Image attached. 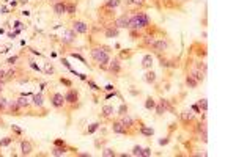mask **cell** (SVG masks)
Wrapping results in <instances>:
<instances>
[{
  "mask_svg": "<svg viewBox=\"0 0 236 157\" xmlns=\"http://www.w3.org/2000/svg\"><path fill=\"white\" fill-rule=\"evenodd\" d=\"M148 24H150V17L145 14V13H137V14H132V16H131L129 29H132V30H140V29L148 27Z\"/></svg>",
  "mask_w": 236,
  "mask_h": 157,
  "instance_id": "obj_1",
  "label": "cell"
},
{
  "mask_svg": "<svg viewBox=\"0 0 236 157\" xmlns=\"http://www.w3.org/2000/svg\"><path fill=\"white\" fill-rule=\"evenodd\" d=\"M92 57H93V60L96 61V63H99V65H107L110 61V57H109L107 50H102L101 47H95V49H92Z\"/></svg>",
  "mask_w": 236,
  "mask_h": 157,
  "instance_id": "obj_2",
  "label": "cell"
},
{
  "mask_svg": "<svg viewBox=\"0 0 236 157\" xmlns=\"http://www.w3.org/2000/svg\"><path fill=\"white\" fill-rule=\"evenodd\" d=\"M131 16H132V14H123V16L118 17V19H116V22H115L116 29H129Z\"/></svg>",
  "mask_w": 236,
  "mask_h": 157,
  "instance_id": "obj_3",
  "label": "cell"
},
{
  "mask_svg": "<svg viewBox=\"0 0 236 157\" xmlns=\"http://www.w3.org/2000/svg\"><path fill=\"white\" fill-rule=\"evenodd\" d=\"M51 101H52V105L57 107V108H61V107L65 105V102H66L65 101V96H63V94H60V93H55Z\"/></svg>",
  "mask_w": 236,
  "mask_h": 157,
  "instance_id": "obj_4",
  "label": "cell"
},
{
  "mask_svg": "<svg viewBox=\"0 0 236 157\" xmlns=\"http://www.w3.org/2000/svg\"><path fill=\"white\" fill-rule=\"evenodd\" d=\"M167 47H169V44L165 39H156L154 43H153V49L157 50V52H162V50L167 49Z\"/></svg>",
  "mask_w": 236,
  "mask_h": 157,
  "instance_id": "obj_5",
  "label": "cell"
},
{
  "mask_svg": "<svg viewBox=\"0 0 236 157\" xmlns=\"http://www.w3.org/2000/svg\"><path fill=\"white\" fill-rule=\"evenodd\" d=\"M73 30L77 32V33H87V32H88V25H87L85 22H80V20H77V22L73 24Z\"/></svg>",
  "mask_w": 236,
  "mask_h": 157,
  "instance_id": "obj_6",
  "label": "cell"
},
{
  "mask_svg": "<svg viewBox=\"0 0 236 157\" xmlns=\"http://www.w3.org/2000/svg\"><path fill=\"white\" fill-rule=\"evenodd\" d=\"M54 11H55V14L61 16L63 13H66V3H63V2H57V3H54Z\"/></svg>",
  "mask_w": 236,
  "mask_h": 157,
  "instance_id": "obj_7",
  "label": "cell"
},
{
  "mask_svg": "<svg viewBox=\"0 0 236 157\" xmlns=\"http://www.w3.org/2000/svg\"><path fill=\"white\" fill-rule=\"evenodd\" d=\"M65 101H66V102H69V104H74V102L77 101V93L73 91V90H69V91H68V94L65 96Z\"/></svg>",
  "mask_w": 236,
  "mask_h": 157,
  "instance_id": "obj_8",
  "label": "cell"
},
{
  "mask_svg": "<svg viewBox=\"0 0 236 157\" xmlns=\"http://www.w3.org/2000/svg\"><path fill=\"white\" fill-rule=\"evenodd\" d=\"M74 38H76V32L74 30H68V32H65V36L61 39H63L65 43H73Z\"/></svg>",
  "mask_w": 236,
  "mask_h": 157,
  "instance_id": "obj_9",
  "label": "cell"
},
{
  "mask_svg": "<svg viewBox=\"0 0 236 157\" xmlns=\"http://www.w3.org/2000/svg\"><path fill=\"white\" fill-rule=\"evenodd\" d=\"M20 149H22V154L27 155V154H30L32 152V143L30 141H22V145H20Z\"/></svg>",
  "mask_w": 236,
  "mask_h": 157,
  "instance_id": "obj_10",
  "label": "cell"
},
{
  "mask_svg": "<svg viewBox=\"0 0 236 157\" xmlns=\"http://www.w3.org/2000/svg\"><path fill=\"white\" fill-rule=\"evenodd\" d=\"M121 124L124 126V129H129V127H132V119H131L128 115H123V118H121Z\"/></svg>",
  "mask_w": 236,
  "mask_h": 157,
  "instance_id": "obj_11",
  "label": "cell"
},
{
  "mask_svg": "<svg viewBox=\"0 0 236 157\" xmlns=\"http://www.w3.org/2000/svg\"><path fill=\"white\" fill-rule=\"evenodd\" d=\"M113 132H116V134H126V129H124V126L118 121V122H113Z\"/></svg>",
  "mask_w": 236,
  "mask_h": 157,
  "instance_id": "obj_12",
  "label": "cell"
},
{
  "mask_svg": "<svg viewBox=\"0 0 236 157\" xmlns=\"http://www.w3.org/2000/svg\"><path fill=\"white\" fill-rule=\"evenodd\" d=\"M142 66L145 68V69H150V68L153 66V57H151V55H145V58H143V63H142Z\"/></svg>",
  "mask_w": 236,
  "mask_h": 157,
  "instance_id": "obj_13",
  "label": "cell"
},
{
  "mask_svg": "<svg viewBox=\"0 0 236 157\" xmlns=\"http://www.w3.org/2000/svg\"><path fill=\"white\" fill-rule=\"evenodd\" d=\"M192 77L195 79L197 82H202L203 77H205V74H203L202 71H198V69H194V71H192Z\"/></svg>",
  "mask_w": 236,
  "mask_h": 157,
  "instance_id": "obj_14",
  "label": "cell"
},
{
  "mask_svg": "<svg viewBox=\"0 0 236 157\" xmlns=\"http://www.w3.org/2000/svg\"><path fill=\"white\" fill-rule=\"evenodd\" d=\"M29 99H27L25 96H22V98H19L17 99V105H19V108H25V107H29Z\"/></svg>",
  "mask_w": 236,
  "mask_h": 157,
  "instance_id": "obj_15",
  "label": "cell"
},
{
  "mask_svg": "<svg viewBox=\"0 0 236 157\" xmlns=\"http://www.w3.org/2000/svg\"><path fill=\"white\" fill-rule=\"evenodd\" d=\"M145 80H147L148 83H154V80H156V74L153 72V71H148L147 74H145Z\"/></svg>",
  "mask_w": 236,
  "mask_h": 157,
  "instance_id": "obj_16",
  "label": "cell"
},
{
  "mask_svg": "<svg viewBox=\"0 0 236 157\" xmlns=\"http://www.w3.org/2000/svg\"><path fill=\"white\" fill-rule=\"evenodd\" d=\"M165 107H167V104H165V101H164V99H161V101H159V105H157V108H156L157 115H162V113L165 112Z\"/></svg>",
  "mask_w": 236,
  "mask_h": 157,
  "instance_id": "obj_17",
  "label": "cell"
},
{
  "mask_svg": "<svg viewBox=\"0 0 236 157\" xmlns=\"http://www.w3.org/2000/svg\"><path fill=\"white\" fill-rule=\"evenodd\" d=\"M181 118H183V121H192L194 119V113L191 112V110H186V112H183V115H181Z\"/></svg>",
  "mask_w": 236,
  "mask_h": 157,
  "instance_id": "obj_18",
  "label": "cell"
},
{
  "mask_svg": "<svg viewBox=\"0 0 236 157\" xmlns=\"http://www.w3.org/2000/svg\"><path fill=\"white\" fill-rule=\"evenodd\" d=\"M44 102H43V96L41 94H35L33 96V105H36V107H41Z\"/></svg>",
  "mask_w": 236,
  "mask_h": 157,
  "instance_id": "obj_19",
  "label": "cell"
},
{
  "mask_svg": "<svg viewBox=\"0 0 236 157\" xmlns=\"http://www.w3.org/2000/svg\"><path fill=\"white\" fill-rule=\"evenodd\" d=\"M186 83H187V85H189L191 88H195V86L198 85V82H197L195 79H194L192 76H187V79H186Z\"/></svg>",
  "mask_w": 236,
  "mask_h": 157,
  "instance_id": "obj_20",
  "label": "cell"
},
{
  "mask_svg": "<svg viewBox=\"0 0 236 157\" xmlns=\"http://www.w3.org/2000/svg\"><path fill=\"white\" fill-rule=\"evenodd\" d=\"M65 152H66L65 146H63V148H54L52 151H51V154H52V155H63Z\"/></svg>",
  "mask_w": 236,
  "mask_h": 157,
  "instance_id": "obj_21",
  "label": "cell"
},
{
  "mask_svg": "<svg viewBox=\"0 0 236 157\" xmlns=\"http://www.w3.org/2000/svg\"><path fill=\"white\" fill-rule=\"evenodd\" d=\"M112 113H113V107H112V105H106V107L102 108V115H104L106 118H107V116H110Z\"/></svg>",
  "mask_w": 236,
  "mask_h": 157,
  "instance_id": "obj_22",
  "label": "cell"
},
{
  "mask_svg": "<svg viewBox=\"0 0 236 157\" xmlns=\"http://www.w3.org/2000/svg\"><path fill=\"white\" fill-rule=\"evenodd\" d=\"M110 71H112V72H118V71H120V61L113 60L112 63H110Z\"/></svg>",
  "mask_w": 236,
  "mask_h": 157,
  "instance_id": "obj_23",
  "label": "cell"
},
{
  "mask_svg": "<svg viewBox=\"0 0 236 157\" xmlns=\"http://www.w3.org/2000/svg\"><path fill=\"white\" fill-rule=\"evenodd\" d=\"M140 132H142L143 135H148V137H151V135L154 134V131H153L151 127H145V126H142V127H140Z\"/></svg>",
  "mask_w": 236,
  "mask_h": 157,
  "instance_id": "obj_24",
  "label": "cell"
},
{
  "mask_svg": "<svg viewBox=\"0 0 236 157\" xmlns=\"http://www.w3.org/2000/svg\"><path fill=\"white\" fill-rule=\"evenodd\" d=\"M145 107H147L148 110H151V108H154V107H156V102H154V99H153V98H148V99H147V102H145Z\"/></svg>",
  "mask_w": 236,
  "mask_h": 157,
  "instance_id": "obj_25",
  "label": "cell"
},
{
  "mask_svg": "<svg viewBox=\"0 0 236 157\" xmlns=\"http://www.w3.org/2000/svg\"><path fill=\"white\" fill-rule=\"evenodd\" d=\"M118 5H120V0H107V2H106L107 8H116Z\"/></svg>",
  "mask_w": 236,
  "mask_h": 157,
  "instance_id": "obj_26",
  "label": "cell"
},
{
  "mask_svg": "<svg viewBox=\"0 0 236 157\" xmlns=\"http://www.w3.org/2000/svg\"><path fill=\"white\" fill-rule=\"evenodd\" d=\"M106 35H107L109 38H115V36L118 35V29H109V30L106 32Z\"/></svg>",
  "mask_w": 236,
  "mask_h": 157,
  "instance_id": "obj_27",
  "label": "cell"
},
{
  "mask_svg": "<svg viewBox=\"0 0 236 157\" xmlns=\"http://www.w3.org/2000/svg\"><path fill=\"white\" fill-rule=\"evenodd\" d=\"M154 41H156V39L153 38V36H145V38H143V44H145V46H153V43H154Z\"/></svg>",
  "mask_w": 236,
  "mask_h": 157,
  "instance_id": "obj_28",
  "label": "cell"
},
{
  "mask_svg": "<svg viewBox=\"0 0 236 157\" xmlns=\"http://www.w3.org/2000/svg\"><path fill=\"white\" fill-rule=\"evenodd\" d=\"M197 105H198V107H202V110H203V112L208 110V102H206V99H200Z\"/></svg>",
  "mask_w": 236,
  "mask_h": 157,
  "instance_id": "obj_29",
  "label": "cell"
},
{
  "mask_svg": "<svg viewBox=\"0 0 236 157\" xmlns=\"http://www.w3.org/2000/svg\"><path fill=\"white\" fill-rule=\"evenodd\" d=\"M102 155H106V157H113V155H115V151H113V149H110V148H107V149H104Z\"/></svg>",
  "mask_w": 236,
  "mask_h": 157,
  "instance_id": "obj_30",
  "label": "cell"
},
{
  "mask_svg": "<svg viewBox=\"0 0 236 157\" xmlns=\"http://www.w3.org/2000/svg\"><path fill=\"white\" fill-rule=\"evenodd\" d=\"M132 155L142 157V148H140V146H134V149H132Z\"/></svg>",
  "mask_w": 236,
  "mask_h": 157,
  "instance_id": "obj_31",
  "label": "cell"
},
{
  "mask_svg": "<svg viewBox=\"0 0 236 157\" xmlns=\"http://www.w3.org/2000/svg\"><path fill=\"white\" fill-rule=\"evenodd\" d=\"M44 72H46V74H52V72H54V68H52L49 63H46V66H44Z\"/></svg>",
  "mask_w": 236,
  "mask_h": 157,
  "instance_id": "obj_32",
  "label": "cell"
},
{
  "mask_svg": "<svg viewBox=\"0 0 236 157\" xmlns=\"http://www.w3.org/2000/svg\"><path fill=\"white\" fill-rule=\"evenodd\" d=\"M66 13H69V14L76 13V5H68V6H66Z\"/></svg>",
  "mask_w": 236,
  "mask_h": 157,
  "instance_id": "obj_33",
  "label": "cell"
},
{
  "mask_svg": "<svg viewBox=\"0 0 236 157\" xmlns=\"http://www.w3.org/2000/svg\"><path fill=\"white\" fill-rule=\"evenodd\" d=\"M98 126H99L98 122H95V124H92V126L88 127V134H93V132L96 131V129H98Z\"/></svg>",
  "mask_w": 236,
  "mask_h": 157,
  "instance_id": "obj_34",
  "label": "cell"
},
{
  "mask_svg": "<svg viewBox=\"0 0 236 157\" xmlns=\"http://www.w3.org/2000/svg\"><path fill=\"white\" fill-rule=\"evenodd\" d=\"M126 112H128V107H126V105L123 104V105L120 107V115H121V116H123V115H126Z\"/></svg>",
  "mask_w": 236,
  "mask_h": 157,
  "instance_id": "obj_35",
  "label": "cell"
},
{
  "mask_svg": "<svg viewBox=\"0 0 236 157\" xmlns=\"http://www.w3.org/2000/svg\"><path fill=\"white\" fill-rule=\"evenodd\" d=\"M10 143H11V138H5V140L0 141V146H6V145H10Z\"/></svg>",
  "mask_w": 236,
  "mask_h": 157,
  "instance_id": "obj_36",
  "label": "cell"
},
{
  "mask_svg": "<svg viewBox=\"0 0 236 157\" xmlns=\"http://www.w3.org/2000/svg\"><path fill=\"white\" fill-rule=\"evenodd\" d=\"M71 55H73L74 58H79V60L82 61V63H85V58H84V57H82V55H79V53H71Z\"/></svg>",
  "mask_w": 236,
  "mask_h": 157,
  "instance_id": "obj_37",
  "label": "cell"
},
{
  "mask_svg": "<svg viewBox=\"0 0 236 157\" xmlns=\"http://www.w3.org/2000/svg\"><path fill=\"white\" fill-rule=\"evenodd\" d=\"M6 102H8L6 99H0V110H3V108L6 107Z\"/></svg>",
  "mask_w": 236,
  "mask_h": 157,
  "instance_id": "obj_38",
  "label": "cell"
},
{
  "mask_svg": "<svg viewBox=\"0 0 236 157\" xmlns=\"http://www.w3.org/2000/svg\"><path fill=\"white\" fill-rule=\"evenodd\" d=\"M5 76H6V71L5 69H0V82L5 80Z\"/></svg>",
  "mask_w": 236,
  "mask_h": 157,
  "instance_id": "obj_39",
  "label": "cell"
},
{
  "mask_svg": "<svg viewBox=\"0 0 236 157\" xmlns=\"http://www.w3.org/2000/svg\"><path fill=\"white\" fill-rule=\"evenodd\" d=\"M142 155H151V149H150V148L142 149Z\"/></svg>",
  "mask_w": 236,
  "mask_h": 157,
  "instance_id": "obj_40",
  "label": "cell"
},
{
  "mask_svg": "<svg viewBox=\"0 0 236 157\" xmlns=\"http://www.w3.org/2000/svg\"><path fill=\"white\" fill-rule=\"evenodd\" d=\"M16 60H17V57H11V58H8V61H6V63H8V65H14Z\"/></svg>",
  "mask_w": 236,
  "mask_h": 157,
  "instance_id": "obj_41",
  "label": "cell"
},
{
  "mask_svg": "<svg viewBox=\"0 0 236 157\" xmlns=\"http://www.w3.org/2000/svg\"><path fill=\"white\" fill-rule=\"evenodd\" d=\"M88 85H90V86H92V90H99V88H98V86H96V83H93V82H92V80H88Z\"/></svg>",
  "mask_w": 236,
  "mask_h": 157,
  "instance_id": "obj_42",
  "label": "cell"
},
{
  "mask_svg": "<svg viewBox=\"0 0 236 157\" xmlns=\"http://www.w3.org/2000/svg\"><path fill=\"white\" fill-rule=\"evenodd\" d=\"M192 110L195 112V113H202V112H200V107H198L197 104H195V105H192Z\"/></svg>",
  "mask_w": 236,
  "mask_h": 157,
  "instance_id": "obj_43",
  "label": "cell"
},
{
  "mask_svg": "<svg viewBox=\"0 0 236 157\" xmlns=\"http://www.w3.org/2000/svg\"><path fill=\"white\" fill-rule=\"evenodd\" d=\"M169 143V138H161L159 140V145H167Z\"/></svg>",
  "mask_w": 236,
  "mask_h": 157,
  "instance_id": "obj_44",
  "label": "cell"
},
{
  "mask_svg": "<svg viewBox=\"0 0 236 157\" xmlns=\"http://www.w3.org/2000/svg\"><path fill=\"white\" fill-rule=\"evenodd\" d=\"M143 2H145V0H132V3H134V5H142Z\"/></svg>",
  "mask_w": 236,
  "mask_h": 157,
  "instance_id": "obj_45",
  "label": "cell"
},
{
  "mask_svg": "<svg viewBox=\"0 0 236 157\" xmlns=\"http://www.w3.org/2000/svg\"><path fill=\"white\" fill-rule=\"evenodd\" d=\"M13 131H14L16 134H20V129H19V127H16V126H13Z\"/></svg>",
  "mask_w": 236,
  "mask_h": 157,
  "instance_id": "obj_46",
  "label": "cell"
},
{
  "mask_svg": "<svg viewBox=\"0 0 236 157\" xmlns=\"http://www.w3.org/2000/svg\"><path fill=\"white\" fill-rule=\"evenodd\" d=\"M30 66H32V68H33V69H36V71H39V68H38V66H36V65H35V63H30Z\"/></svg>",
  "mask_w": 236,
  "mask_h": 157,
  "instance_id": "obj_47",
  "label": "cell"
},
{
  "mask_svg": "<svg viewBox=\"0 0 236 157\" xmlns=\"http://www.w3.org/2000/svg\"><path fill=\"white\" fill-rule=\"evenodd\" d=\"M61 82H63L65 85H71V82H69V80H65V79H61Z\"/></svg>",
  "mask_w": 236,
  "mask_h": 157,
  "instance_id": "obj_48",
  "label": "cell"
},
{
  "mask_svg": "<svg viewBox=\"0 0 236 157\" xmlns=\"http://www.w3.org/2000/svg\"><path fill=\"white\" fill-rule=\"evenodd\" d=\"M106 90H107V91H112V90H113V86H112V85H107V86H106Z\"/></svg>",
  "mask_w": 236,
  "mask_h": 157,
  "instance_id": "obj_49",
  "label": "cell"
},
{
  "mask_svg": "<svg viewBox=\"0 0 236 157\" xmlns=\"http://www.w3.org/2000/svg\"><path fill=\"white\" fill-rule=\"evenodd\" d=\"M63 65H65L66 68H69V63H68V60H63Z\"/></svg>",
  "mask_w": 236,
  "mask_h": 157,
  "instance_id": "obj_50",
  "label": "cell"
},
{
  "mask_svg": "<svg viewBox=\"0 0 236 157\" xmlns=\"http://www.w3.org/2000/svg\"><path fill=\"white\" fill-rule=\"evenodd\" d=\"M2 86H3V82H0V91H2Z\"/></svg>",
  "mask_w": 236,
  "mask_h": 157,
  "instance_id": "obj_51",
  "label": "cell"
},
{
  "mask_svg": "<svg viewBox=\"0 0 236 157\" xmlns=\"http://www.w3.org/2000/svg\"><path fill=\"white\" fill-rule=\"evenodd\" d=\"M51 2H54V3H57V2H58V0H51Z\"/></svg>",
  "mask_w": 236,
  "mask_h": 157,
  "instance_id": "obj_52",
  "label": "cell"
}]
</instances>
